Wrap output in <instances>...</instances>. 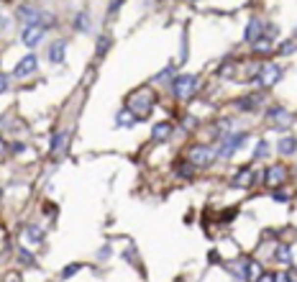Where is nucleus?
<instances>
[{
  "label": "nucleus",
  "instance_id": "obj_27",
  "mask_svg": "<svg viewBox=\"0 0 297 282\" xmlns=\"http://www.w3.org/2000/svg\"><path fill=\"white\" fill-rule=\"evenodd\" d=\"M244 259H238V262H231V264H225V272L231 275L236 282H246V272H244Z\"/></svg>",
  "mask_w": 297,
  "mask_h": 282
},
{
  "label": "nucleus",
  "instance_id": "obj_1",
  "mask_svg": "<svg viewBox=\"0 0 297 282\" xmlns=\"http://www.w3.org/2000/svg\"><path fill=\"white\" fill-rule=\"evenodd\" d=\"M154 105H156V95L151 93L148 87H141V90H133V93L125 98V108H128L136 118H139V123L141 121H146L148 116H151V110H154Z\"/></svg>",
  "mask_w": 297,
  "mask_h": 282
},
{
  "label": "nucleus",
  "instance_id": "obj_5",
  "mask_svg": "<svg viewBox=\"0 0 297 282\" xmlns=\"http://www.w3.org/2000/svg\"><path fill=\"white\" fill-rule=\"evenodd\" d=\"M282 77H284L282 64L264 62V64H261V70H259V75H256V85H259V90H272L274 85L282 82Z\"/></svg>",
  "mask_w": 297,
  "mask_h": 282
},
{
  "label": "nucleus",
  "instance_id": "obj_23",
  "mask_svg": "<svg viewBox=\"0 0 297 282\" xmlns=\"http://www.w3.org/2000/svg\"><path fill=\"white\" fill-rule=\"evenodd\" d=\"M24 236H26V241H28V244L36 246V244L44 241V229H41L39 223H28L26 229H24Z\"/></svg>",
  "mask_w": 297,
  "mask_h": 282
},
{
  "label": "nucleus",
  "instance_id": "obj_10",
  "mask_svg": "<svg viewBox=\"0 0 297 282\" xmlns=\"http://www.w3.org/2000/svg\"><path fill=\"white\" fill-rule=\"evenodd\" d=\"M44 36H47V28L44 26H26L24 33H21V44L28 49H36L39 44L44 41Z\"/></svg>",
  "mask_w": 297,
  "mask_h": 282
},
{
  "label": "nucleus",
  "instance_id": "obj_12",
  "mask_svg": "<svg viewBox=\"0 0 297 282\" xmlns=\"http://www.w3.org/2000/svg\"><path fill=\"white\" fill-rule=\"evenodd\" d=\"M16 18H18V24H24V28H26V26H39L41 10H36L33 5H18Z\"/></svg>",
  "mask_w": 297,
  "mask_h": 282
},
{
  "label": "nucleus",
  "instance_id": "obj_17",
  "mask_svg": "<svg viewBox=\"0 0 297 282\" xmlns=\"http://www.w3.org/2000/svg\"><path fill=\"white\" fill-rule=\"evenodd\" d=\"M274 262L277 264H282V267H292V262H295V254H292V246L290 244H277V249H274Z\"/></svg>",
  "mask_w": 297,
  "mask_h": 282
},
{
  "label": "nucleus",
  "instance_id": "obj_33",
  "mask_svg": "<svg viewBox=\"0 0 297 282\" xmlns=\"http://www.w3.org/2000/svg\"><path fill=\"white\" fill-rule=\"evenodd\" d=\"M272 200H274V203H287V200H290V193L284 190V185H282V187H274Z\"/></svg>",
  "mask_w": 297,
  "mask_h": 282
},
{
  "label": "nucleus",
  "instance_id": "obj_29",
  "mask_svg": "<svg viewBox=\"0 0 297 282\" xmlns=\"http://www.w3.org/2000/svg\"><path fill=\"white\" fill-rule=\"evenodd\" d=\"M110 47H113V39L108 36V33H102V36L98 39V44H95V56H98V59H102V56L110 51Z\"/></svg>",
  "mask_w": 297,
  "mask_h": 282
},
{
  "label": "nucleus",
  "instance_id": "obj_7",
  "mask_svg": "<svg viewBox=\"0 0 297 282\" xmlns=\"http://www.w3.org/2000/svg\"><path fill=\"white\" fill-rule=\"evenodd\" d=\"M233 108L241 113H256L261 108H267V90H256V93H248L233 100Z\"/></svg>",
  "mask_w": 297,
  "mask_h": 282
},
{
  "label": "nucleus",
  "instance_id": "obj_47",
  "mask_svg": "<svg viewBox=\"0 0 297 282\" xmlns=\"http://www.w3.org/2000/svg\"><path fill=\"white\" fill-rule=\"evenodd\" d=\"M0 200H3V187H0Z\"/></svg>",
  "mask_w": 297,
  "mask_h": 282
},
{
  "label": "nucleus",
  "instance_id": "obj_16",
  "mask_svg": "<svg viewBox=\"0 0 297 282\" xmlns=\"http://www.w3.org/2000/svg\"><path fill=\"white\" fill-rule=\"evenodd\" d=\"M251 182H254V169L251 167H241L238 172L231 177V187L241 190V187H251Z\"/></svg>",
  "mask_w": 297,
  "mask_h": 282
},
{
  "label": "nucleus",
  "instance_id": "obj_49",
  "mask_svg": "<svg viewBox=\"0 0 297 282\" xmlns=\"http://www.w3.org/2000/svg\"><path fill=\"white\" fill-rule=\"evenodd\" d=\"M295 121H297V113H295Z\"/></svg>",
  "mask_w": 297,
  "mask_h": 282
},
{
  "label": "nucleus",
  "instance_id": "obj_6",
  "mask_svg": "<svg viewBox=\"0 0 297 282\" xmlns=\"http://www.w3.org/2000/svg\"><path fill=\"white\" fill-rule=\"evenodd\" d=\"M264 118H267V123H269L274 131H284V128H290L292 123H295V116L284 105H272V108H267L264 110Z\"/></svg>",
  "mask_w": 297,
  "mask_h": 282
},
{
  "label": "nucleus",
  "instance_id": "obj_51",
  "mask_svg": "<svg viewBox=\"0 0 297 282\" xmlns=\"http://www.w3.org/2000/svg\"><path fill=\"white\" fill-rule=\"evenodd\" d=\"M295 200H297V195H295Z\"/></svg>",
  "mask_w": 297,
  "mask_h": 282
},
{
  "label": "nucleus",
  "instance_id": "obj_2",
  "mask_svg": "<svg viewBox=\"0 0 297 282\" xmlns=\"http://www.w3.org/2000/svg\"><path fill=\"white\" fill-rule=\"evenodd\" d=\"M248 139H251V133H248V131H231V133H225V136L218 141V146H215L218 162L231 159V156H233L238 149H244V146L248 144Z\"/></svg>",
  "mask_w": 297,
  "mask_h": 282
},
{
  "label": "nucleus",
  "instance_id": "obj_26",
  "mask_svg": "<svg viewBox=\"0 0 297 282\" xmlns=\"http://www.w3.org/2000/svg\"><path fill=\"white\" fill-rule=\"evenodd\" d=\"M195 172H198V167L192 164V162H187V159H182V162L174 167V175H177L179 179H192V177H195Z\"/></svg>",
  "mask_w": 297,
  "mask_h": 282
},
{
  "label": "nucleus",
  "instance_id": "obj_46",
  "mask_svg": "<svg viewBox=\"0 0 297 282\" xmlns=\"http://www.w3.org/2000/svg\"><path fill=\"white\" fill-rule=\"evenodd\" d=\"M5 282H21V277H16V275H8V277H5Z\"/></svg>",
  "mask_w": 297,
  "mask_h": 282
},
{
  "label": "nucleus",
  "instance_id": "obj_35",
  "mask_svg": "<svg viewBox=\"0 0 297 282\" xmlns=\"http://www.w3.org/2000/svg\"><path fill=\"white\" fill-rule=\"evenodd\" d=\"M182 126H185L187 131H195V128L200 126V121H198V116H192V113H187V116H185V121H182Z\"/></svg>",
  "mask_w": 297,
  "mask_h": 282
},
{
  "label": "nucleus",
  "instance_id": "obj_38",
  "mask_svg": "<svg viewBox=\"0 0 297 282\" xmlns=\"http://www.w3.org/2000/svg\"><path fill=\"white\" fill-rule=\"evenodd\" d=\"M8 87H10V77H8L5 72H0V95H3Z\"/></svg>",
  "mask_w": 297,
  "mask_h": 282
},
{
  "label": "nucleus",
  "instance_id": "obj_44",
  "mask_svg": "<svg viewBox=\"0 0 297 282\" xmlns=\"http://www.w3.org/2000/svg\"><path fill=\"white\" fill-rule=\"evenodd\" d=\"M5 31H8V18L0 16V33H5Z\"/></svg>",
  "mask_w": 297,
  "mask_h": 282
},
{
  "label": "nucleus",
  "instance_id": "obj_9",
  "mask_svg": "<svg viewBox=\"0 0 297 282\" xmlns=\"http://www.w3.org/2000/svg\"><path fill=\"white\" fill-rule=\"evenodd\" d=\"M287 177H290V169L284 167L282 162H277V164L267 167V179H264V182L269 187H282L284 182H287Z\"/></svg>",
  "mask_w": 297,
  "mask_h": 282
},
{
  "label": "nucleus",
  "instance_id": "obj_8",
  "mask_svg": "<svg viewBox=\"0 0 297 282\" xmlns=\"http://www.w3.org/2000/svg\"><path fill=\"white\" fill-rule=\"evenodd\" d=\"M36 70H39V56L31 51V54H24L18 59V64L13 67V77L16 80H26V77H31Z\"/></svg>",
  "mask_w": 297,
  "mask_h": 282
},
{
  "label": "nucleus",
  "instance_id": "obj_34",
  "mask_svg": "<svg viewBox=\"0 0 297 282\" xmlns=\"http://www.w3.org/2000/svg\"><path fill=\"white\" fill-rule=\"evenodd\" d=\"M79 269H82V264H79V262H74V264H70V267H64L59 277H62V280H70L72 275H77V272H79Z\"/></svg>",
  "mask_w": 297,
  "mask_h": 282
},
{
  "label": "nucleus",
  "instance_id": "obj_42",
  "mask_svg": "<svg viewBox=\"0 0 297 282\" xmlns=\"http://www.w3.org/2000/svg\"><path fill=\"white\" fill-rule=\"evenodd\" d=\"M5 154H8V144H5L3 136H0V159H5Z\"/></svg>",
  "mask_w": 297,
  "mask_h": 282
},
{
  "label": "nucleus",
  "instance_id": "obj_37",
  "mask_svg": "<svg viewBox=\"0 0 297 282\" xmlns=\"http://www.w3.org/2000/svg\"><path fill=\"white\" fill-rule=\"evenodd\" d=\"M110 254H113V246L110 244H105V246H102V249H98V259H100V262H105V259H110Z\"/></svg>",
  "mask_w": 297,
  "mask_h": 282
},
{
  "label": "nucleus",
  "instance_id": "obj_3",
  "mask_svg": "<svg viewBox=\"0 0 297 282\" xmlns=\"http://www.w3.org/2000/svg\"><path fill=\"white\" fill-rule=\"evenodd\" d=\"M185 159H187V162H192L198 169H208V167H213L215 162H218V154H215V146L198 141V144H192L190 149H187Z\"/></svg>",
  "mask_w": 297,
  "mask_h": 282
},
{
  "label": "nucleus",
  "instance_id": "obj_41",
  "mask_svg": "<svg viewBox=\"0 0 297 282\" xmlns=\"http://www.w3.org/2000/svg\"><path fill=\"white\" fill-rule=\"evenodd\" d=\"M10 152H16V154H21V152H26V144H24V141H16L13 146H10Z\"/></svg>",
  "mask_w": 297,
  "mask_h": 282
},
{
  "label": "nucleus",
  "instance_id": "obj_25",
  "mask_svg": "<svg viewBox=\"0 0 297 282\" xmlns=\"http://www.w3.org/2000/svg\"><path fill=\"white\" fill-rule=\"evenodd\" d=\"M244 272H246V282H256L259 280V275L264 272V269H261V264L256 262V259H244Z\"/></svg>",
  "mask_w": 297,
  "mask_h": 282
},
{
  "label": "nucleus",
  "instance_id": "obj_31",
  "mask_svg": "<svg viewBox=\"0 0 297 282\" xmlns=\"http://www.w3.org/2000/svg\"><path fill=\"white\" fill-rule=\"evenodd\" d=\"M16 256H18V262L21 264H26V267H33L36 264V256H33L26 246H16Z\"/></svg>",
  "mask_w": 297,
  "mask_h": 282
},
{
  "label": "nucleus",
  "instance_id": "obj_36",
  "mask_svg": "<svg viewBox=\"0 0 297 282\" xmlns=\"http://www.w3.org/2000/svg\"><path fill=\"white\" fill-rule=\"evenodd\" d=\"M56 24V18H54V13H47V10H44V13H41V21H39V26H44V28H51Z\"/></svg>",
  "mask_w": 297,
  "mask_h": 282
},
{
  "label": "nucleus",
  "instance_id": "obj_24",
  "mask_svg": "<svg viewBox=\"0 0 297 282\" xmlns=\"http://www.w3.org/2000/svg\"><path fill=\"white\" fill-rule=\"evenodd\" d=\"M269 152H272L269 141H267V139H259V141H256V146H254V154H251V159H254V162L259 164V162L269 159Z\"/></svg>",
  "mask_w": 297,
  "mask_h": 282
},
{
  "label": "nucleus",
  "instance_id": "obj_18",
  "mask_svg": "<svg viewBox=\"0 0 297 282\" xmlns=\"http://www.w3.org/2000/svg\"><path fill=\"white\" fill-rule=\"evenodd\" d=\"M67 141H70V133H67V131H54V133H51V146H49L51 156H56V154H64V149H67Z\"/></svg>",
  "mask_w": 297,
  "mask_h": 282
},
{
  "label": "nucleus",
  "instance_id": "obj_50",
  "mask_svg": "<svg viewBox=\"0 0 297 282\" xmlns=\"http://www.w3.org/2000/svg\"><path fill=\"white\" fill-rule=\"evenodd\" d=\"M192 3H198V0H192Z\"/></svg>",
  "mask_w": 297,
  "mask_h": 282
},
{
  "label": "nucleus",
  "instance_id": "obj_14",
  "mask_svg": "<svg viewBox=\"0 0 297 282\" xmlns=\"http://www.w3.org/2000/svg\"><path fill=\"white\" fill-rule=\"evenodd\" d=\"M64 56H67V39H54L47 49V59L51 64H62Z\"/></svg>",
  "mask_w": 297,
  "mask_h": 282
},
{
  "label": "nucleus",
  "instance_id": "obj_20",
  "mask_svg": "<svg viewBox=\"0 0 297 282\" xmlns=\"http://www.w3.org/2000/svg\"><path fill=\"white\" fill-rule=\"evenodd\" d=\"M72 28L79 31V33H90V28H93V21H90V13H87V10H79V13H74Z\"/></svg>",
  "mask_w": 297,
  "mask_h": 282
},
{
  "label": "nucleus",
  "instance_id": "obj_21",
  "mask_svg": "<svg viewBox=\"0 0 297 282\" xmlns=\"http://www.w3.org/2000/svg\"><path fill=\"white\" fill-rule=\"evenodd\" d=\"M177 77V70H174V64H167L164 70H159L154 77H151V82L154 85H172V80Z\"/></svg>",
  "mask_w": 297,
  "mask_h": 282
},
{
  "label": "nucleus",
  "instance_id": "obj_19",
  "mask_svg": "<svg viewBox=\"0 0 297 282\" xmlns=\"http://www.w3.org/2000/svg\"><path fill=\"white\" fill-rule=\"evenodd\" d=\"M136 123H139V118H136L128 108H121L116 113V128H133Z\"/></svg>",
  "mask_w": 297,
  "mask_h": 282
},
{
  "label": "nucleus",
  "instance_id": "obj_32",
  "mask_svg": "<svg viewBox=\"0 0 297 282\" xmlns=\"http://www.w3.org/2000/svg\"><path fill=\"white\" fill-rule=\"evenodd\" d=\"M190 41H187V36H185V33H182V41H179V62L182 64H185L187 59H190Z\"/></svg>",
  "mask_w": 297,
  "mask_h": 282
},
{
  "label": "nucleus",
  "instance_id": "obj_15",
  "mask_svg": "<svg viewBox=\"0 0 297 282\" xmlns=\"http://www.w3.org/2000/svg\"><path fill=\"white\" fill-rule=\"evenodd\" d=\"M172 133H174V123L159 121V123H154V128H151V141H154V144L169 141V139H172Z\"/></svg>",
  "mask_w": 297,
  "mask_h": 282
},
{
  "label": "nucleus",
  "instance_id": "obj_28",
  "mask_svg": "<svg viewBox=\"0 0 297 282\" xmlns=\"http://www.w3.org/2000/svg\"><path fill=\"white\" fill-rule=\"evenodd\" d=\"M233 75H236V59H233V56H225V59L221 62V67H218V77H221V80H223V77L228 80V77H233Z\"/></svg>",
  "mask_w": 297,
  "mask_h": 282
},
{
  "label": "nucleus",
  "instance_id": "obj_11",
  "mask_svg": "<svg viewBox=\"0 0 297 282\" xmlns=\"http://www.w3.org/2000/svg\"><path fill=\"white\" fill-rule=\"evenodd\" d=\"M264 26H267V24H264L259 16H251V18H248V24H246V28H244V41L248 44V47H251L256 39L264 36Z\"/></svg>",
  "mask_w": 297,
  "mask_h": 282
},
{
  "label": "nucleus",
  "instance_id": "obj_43",
  "mask_svg": "<svg viewBox=\"0 0 297 282\" xmlns=\"http://www.w3.org/2000/svg\"><path fill=\"white\" fill-rule=\"evenodd\" d=\"M274 282H292V280H290V269H287V272H279Z\"/></svg>",
  "mask_w": 297,
  "mask_h": 282
},
{
  "label": "nucleus",
  "instance_id": "obj_45",
  "mask_svg": "<svg viewBox=\"0 0 297 282\" xmlns=\"http://www.w3.org/2000/svg\"><path fill=\"white\" fill-rule=\"evenodd\" d=\"M290 280H292V282H297V269H292V267H290Z\"/></svg>",
  "mask_w": 297,
  "mask_h": 282
},
{
  "label": "nucleus",
  "instance_id": "obj_48",
  "mask_svg": "<svg viewBox=\"0 0 297 282\" xmlns=\"http://www.w3.org/2000/svg\"><path fill=\"white\" fill-rule=\"evenodd\" d=\"M295 39H297V31H295Z\"/></svg>",
  "mask_w": 297,
  "mask_h": 282
},
{
  "label": "nucleus",
  "instance_id": "obj_4",
  "mask_svg": "<svg viewBox=\"0 0 297 282\" xmlns=\"http://www.w3.org/2000/svg\"><path fill=\"white\" fill-rule=\"evenodd\" d=\"M198 87H200L198 75H190V72L177 75L174 80H172V85H169V90H172V98H174V100H190L192 95L198 93Z\"/></svg>",
  "mask_w": 297,
  "mask_h": 282
},
{
  "label": "nucleus",
  "instance_id": "obj_40",
  "mask_svg": "<svg viewBox=\"0 0 297 282\" xmlns=\"http://www.w3.org/2000/svg\"><path fill=\"white\" fill-rule=\"evenodd\" d=\"M123 5V0H113V3H110V8H108V16L113 18V16H116V10Z\"/></svg>",
  "mask_w": 297,
  "mask_h": 282
},
{
  "label": "nucleus",
  "instance_id": "obj_30",
  "mask_svg": "<svg viewBox=\"0 0 297 282\" xmlns=\"http://www.w3.org/2000/svg\"><path fill=\"white\" fill-rule=\"evenodd\" d=\"M274 51H277V56H292V54H297V39H287V41H282Z\"/></svg>",
  "mask_w": 297,
  "mask_h": 282
},
{
  "label": "nucleus",
  "instance_id": "obj_39",
  "mask_svg": "<svg viewBox=\"0 0 297 282\" xmlns=\"http://www.w3.org/2000/svg\"><path fill=\"white\" fill-rule=\"evenodd\" d=\"M274 280H277V275H274V272H267V269H264V272L259 275L256 282H274Z\"/></svg>",
  "mask_w": 297,
  "mask_h": 282
},
{
  "label": "nucleus",
  "instance_id": "obj_13",
  "mask_svg": "<svg viewBox=\"0 0 297 282\" xmlns=\"http://www.w3.org/2000/svg\"><path fill=\"white\" fill-rule=\"evenodd\" d=\"M277 154L284 156V159L297 154V136L295 133H282V136L277 139Z\"/></svg>",
  "mask_w": 297,
  "mask_h": 282
},
{
  "label": "nucleus",
  "instance_id": "obj_22",
  "mask_svg": "<svg viewBox=\"0 0 297 282\" xmlns=\"http://www.w3.org/2000/svg\"><path fill=\"white\" fill-rule=\"evenodd\" d=\"M274 49H277V47H274V41L269 39V36H261V39H256L254 44H251V51H254V54H264V56H269Z\"/></svg>",
  "mask_w": 297,
  "mask_h": 282
}]
</instances>
